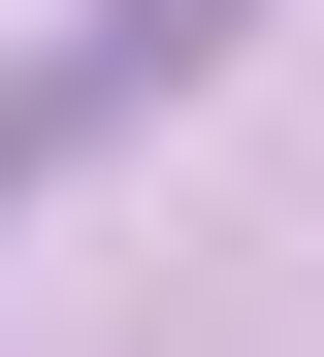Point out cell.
Wrapping results in <instances>:
<instances>
[{
  "label": "cell",
  "mask_w": 324,
  "mask_h": 357,
  "mask_svg": "<svg viewBox=\"0 0 324 357\" xmlns=\"http://www.w3.org/2000/svg\"><path fill=\"white\" fill-rule=\"evenodd\" d=\"M227 33H259V0H65L33 66H0V227H33V195H65V162H98V130H162V98L227 66Z\"/></svg>",
  "instance_id": "1"
}]
</instances>
